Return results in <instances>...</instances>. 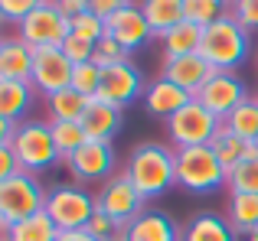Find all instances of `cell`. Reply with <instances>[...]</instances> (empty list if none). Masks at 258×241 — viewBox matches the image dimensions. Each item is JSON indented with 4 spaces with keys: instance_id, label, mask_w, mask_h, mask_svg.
<instances>
[{
    "instance_id": "cell-33",
    "label": "cell",
    "mask_w": 258,
    "mask_h": 241,
    "mask_svg": "<svg viewBox=\"0 0 258 241\" xmlns=\"http://www.w3.org/2000/svg\"><path fill=\"white\" fill-rule=\"evenodd\" d=\"M131 59V52L124 49V46L118 43V39H111L105 33V36L95 43V56H92V62L98 65V69H108V65H118V62H127Z\"/></svg>"
},
{
    "instance_id": "cell-12",
    "label": "cell",
    "mask_w": 258,
    "mask_h": 241,
    "mask_svg": "<svg viewBox=\"0 0 258 241\" xmlns=\"http://www.w3.org/2000/svg\"><path fill=\"white\" fill-rule=\"evenodd\" d=\"M245 98H252V95H248L245 82H242L235 72H216V75L196 91V101L206 111H213L219 120H226Z\"/></svg>"
},
{
    "instance_id": "cell-31",
    "label": "cell",
    "mask_w": 258,
    "mask_h": 241,
    "mask_svg": "<svg viewBox=\"0 0 258 241\" xmlns=\"http://www.w3.org/2000/svg\"><path fill=\"white\" fill-rule=\"evenodd\" d=\"M229 192H248V196H258V153L245 157L235 170H229Z\"/></svg>"
},
{
    "instance_id": "cell-42",
    "label": "cell",
    "mask_w": 258,
    "mask_h": 241,
    "mask_svg": "<svg viewBox=\"0 0 258 241\" xmlns=\"http://www.w3.org/2000/svg\"><path fill=\"white\" fill-rule=\"evenodd\" d=\"M13 131H17V124H13V120H7V117H0V147H10Z\"/></svg>"
},
{
    "instance_id": "cell-14",
    "label": "cell",
    "mask_w": 258,
    "mask_h": 241,
    "mask_svg": "<svg viewBox=\"0 0 258 241\" xmlns=\"http://www.w3.org/2000/svg\"><path fill=\"white\" fill-rule=\"evenodd\" d=\"M105 33L111 39H118L127 52L141 49L147 39H154V33H151V26H147V20H144V13H141L138 4H127L124 10L111 13V17L105 20Z\"/></svg>"
},
{
    "instance_id": "cell-29",
    "label": "cell",
    "mask_w": 258,
    "mask_h": 241,
    "mask_svg": "<svg viewBox=\"0 0 258 241\" xmlns=\"http://www.w3.org/2000/svg\"><path fill=\"white\" fill-rule=\"evenodd\" d=\"M229 17V0H183V20L196 26H213L216 20Z\"/></svg>"
},
{
    "instance_id": "cell-37",
    "label": "cell",
    "mask_w": 258,
    "mask_h": 241,
    "mask_svg": "<svg viewBox=\"0 0 258 241\" xmlns=\"http://www.w3.org/2000/svg\"><path fill=\"white\" fill-rule=\"evenodd\" d=\"M43 4V0H0V13H4V20L7 23H13V26H20L26 17H30L36 7Z\"/></svg>"
},
{
    "instance_id": "cell-6",
    "label": "cell",
    "mask_w": 258,
    "mask_h": 241,
    "mask_svg": "<svg viewBox=\"0 0 258 241\" xmlns=\"http://www.w3.org/2000/svg\"><path fill=\"white\" fill-rule=\"evenodd\" d=\"M46 192L33 173H17L7 183H0V222L10 228V225L23 222V218L46 212Z\"/></svg>"
},
{
    "instance_id": "cell-50",
    "label": "cell",
    "mask_w": 258,
    "mask_h": 241,
    "mask_svg": "<svg viewBox=\"0 0 258 241\" xmlns=\"http://www.w3.org/2000/svg\"><path fill=\"white\" fill-rule=\"evenodd\" d=\"M255 147H258V140H255Z\"/></svg>"
},
{
    "instance_id": "cell-40",
    "label": "cell",
    "mask_w": 258,
    "mask_h": 241,
    "mask_svg": "<svg viewBox=\"0 0 258 241\" xmlns=\"http://www.w3.org/2000/svg\"><path fill=\"white\" fill-rule=\"evenodd\" d=\"M17 173H23V170H20L13 150H10V147H0V183H7V179L17 176Z\"/></svg>"
},
{
    "instance_id": "cell-27",
    "label": "cell",
    "mask_w": 258,
    "mask_h": 241,
    "mask_svg": "<svg viewBox=\"0 0 258 241\" xmlns=\"http://www.w3.org/2000/svg\"><path fill=\"white\" fill-rule=\"evenodd\" d=\"M43 101H46L49 120H82L88 98H82L76 88H62V91H56V95L43 98Z\"/></svg>"
},
{
    "instance_id": "cell-25",
    "label": "cell",
    "mask_w": 258,
    "mask_h": 241,
    "mask_svg": "<svg viewBox=\"0 0 258 241\" xmlns=\"http://www.w3.org/2000/svg\"><path fill=\"white\" fill-rule=\"evenodd\" d=\"M160 46H164V59L193 56V52H200V46H203V26L183 20L180 26H173L170 33L160 36Z\"/></svg>"
},
{
    "instance_id": "cell-19",
    "label": "cell",
    "mask_w": 258,
    "mask_h": 241,
    "mask_svg": "<svg viewBox=\"0 0 258 241\" xmlns=\"http://www.w3.org/2000/svg\"><path fill=\"white\" fill-rule=\"evenodd\" d=\"M33 75V46L13 33V36L0 39V78H13V82H30Z\"/></svg>"
},
{
    "instance_id": "cell-51",
    "label": "cell",
    "mask_w": 258,
    "mask_h": 241,
    "mask_svg": "<svg viewBox=\"0 0 258 241\" xmlns=\"http://www.w3.org/2000/svg\"><path fill=\"white\" fill-rule=\"evenodd\" d=\"M255 98H258V95H255Z\"/></svg>"
},
{
    "instance_id": "cell-21",
    "label": "cell",
    "mask_w": 258,
    "mask_h": 241,
    "mask_svg": "<svg viewBox=\"0 0 258 241\" xmlns=\"http://www.w3.org/2000/svg\"><path fill=\"white\" fill-rule=\"evenodd\" d=\"M239 235L232 231L226 215L219 212H196L183 228V241H235Z\"/></svg>"
},
{
    "instance_id": "cell-4",
    "label": "cell",
    "mask_w": 258,
    "mask_h": 241,
    "mask_svg": "<svg viewBox=\"0 0 258 241\" xmlns=\"http://www.w3.org/2000/svg\"><path fill=\"white\" fill-rule=\"evenodd\" d=\"M10 150L17 157L20 170L23 173H43L49 166H56L59 160V150H56V140H52V124L49 120H20L17 131H13V140H10Z\"/></svg>"
},
{
    "instance_id": "cell-35",
    "label": "cell",
    "mask_w": 258,
    "mask_h": 241,
    "mask_svg": "<svg viewBox=\"0 0 258 241\" xmlns=\"http://www.w3.org/2000/svg\"><path fill=\"white\" fill-rule=\"evenodd\" d=\"M72 36H82V39H88V43H98V39L105 36V20L95 17L92 10H85L82 17L72 20Z\"/></svg>"
},
{
    "instance_id": "cell-18",
    "label": "cell",
    "mask_w": 258,
    "mask_h": 241,
    "mask_svg": "<svg viewBox=\"0 0 258 241\" xmlns=\"http://www.w3.org/2000/svg\"><path fill=\"white\" fill-rule=\"evenodd\" d=\"M79 124H82L88 140H108V144H111V140L118 137V131L124 127V111L108 104V101H101V98H92V101L85 104V114H82Z\"/></svg>"
},
{
    "instance_id": "cell-7",
    "label": "cell",
    "mask_w": 258,
    "mask_h": 241,
    "mask_svg": "<svg viewBox=\"0 0 258 241\" xmlns=\"http://www.w3.org/2000/svg\"><path fill=\"white\" fill-rule=\"evenodd\" d=\"M219 127L222 120L193 98L186 108H180L167 120V140H170L173 150H180V147H209V140Z\"/></svg>"
},
{
    "instance_id": "cell-26",
    "label": "cell",
    "mask_w": 258,
    "mask_h": 241,
    "mask_svg": "<svg viewBox=\"0 0 258 241\" xmlns=\"http://www.w3.org/2000/svg\"><path fill=\"white\" fill-rule=\"evenodd\" d=\"M56 238H59V225L46 212H36V215L7 228V241H56Z\"/></svg>"
},
{
    "instance_id": "cell-9",
    "label": "cell",
    "mask_w": 258,
    "mask_h": 241,
    "mask_svg": "<svg viewBox=\"0 0 258 241\" xmlns=\"http://www.w3.org/2000/svg\"><path fill=\"white\" fill-rule=\"evenodd\" d=\"M69 33H72V23L59 13V7L52 4V0H43V4L17 26V36L23 39V43H30L33 49H39V46H62L66 39H69Z\"/></svg>"
},
{
    "instance_id": "cell-46",
    "label": "cell",
    "mask_w": 258,
    "mask_h": 241,
    "mask_svg": "<svg viewBox=\"0 0 258 241\" xmlns=\"http://www.w3.org/2000/svg\"><path fill=\"white\" fill-rule=\"evenodd\" d=\"M0 238H7V225L4 222H0Z\"/></svg>"
},
{
    "instance_id": "cell-34",
    "label": "cell",
    "mask_w": 258,
    "mask_h": 241,
    "mask_svg": "<svg viewBox=\"0 0 258 241\" xmlns=\"http://www.w3.org/2000/svg\"><path fill=\"white\" fill-rule=\"evenodd\" d=\"M85 231H88V235H92V238H98V241H111V238H118V235H121V231H124V228H121V225L114 222V218L108 215V212L95 209V215L88 218Z\"/></svg>"
},
{
    "instance_id": "cell-23",
    "label": "cell",
    "mask_w": 258,
    "mask_h": 241,
    "mask_svg": "<svg viewBox=\"0 0 258 241\" xmlns=\"http://www.w3.org/2000/svg\"><path fill=\"white\" fill-rule=\"evenodd\" d=\"M141 13H144L147 26H151L154 39L170 33L173 26L183 23V0H141Z\"/></svg>"
},
{
    "instance_id": "cell-36",
    "label": "cell",
    "mask_w": 258,
    "mask_h": 241,
    "mask_svg": "<svg viewBox=\"0 0 258 241\" xmlns=\"http://www.w3.org/2000/svg\"><path fill=\"white\" fill-rule=\"evenodd\" d=\"M229 17L248 33H258V0H229Z\"/></svg>"
},
{
    "instance_id": "cell-2",
    "label": "cell",
    "mask_w": 258,
    "mask_h": 241,
    "mask_svg": "<svg viewBox=\"0 0 258 241\" xmlns=\"http://www.w3.org/2000/svg\"><path fill=\"white\" fill-rule=\"evenodd\" d=\"M248 52H252V33L245 26H239L232 17H222L203 30L200 56L216 72H235L248 59Z\"/></svg>"
},
{
    "instance_id": "cell-20",
    "label": "cell",
    "mask_w": 258,
    "mask_h": 241,
    "mask_svg": "<svg viewBox=\"0 0 258 241\" xmlns=\"http://www.w3.org/2000/svg\"><path fill=\"white\" fill-rule=\"evenodd\" d=\"M33 95H36V88H33L30 82L0 78V117L13 120V124L26 120V114H30V108H33Z\"/></svg>"
},
{
    "instance_id": "cell-41",
    "label": "cell",
    "mask_w": 258,
    "mask_h": 241,
    "mask_svg": "<svg viewBox=\"0 0 258 241\" xmlns=\"http://www.w3.org/2000/svg\"><path fill=\"white\" fill-rule=\"evenodd\" d=\"M52 4L59 7V13H62L66 20H76V17H82V13L88 10V0H52Z\"/></svg>"
},
{
    "instance_id": "cell-28",
    "label": "cell",
    "mask_w": 258,
    "mask_h": 241,
    "mask_svg": "<svg viewBox=\"0 0 258 241\" xmlns=\"http://www.w3.org/2000/svg\"><path fill=\"white\" fill-rule=\"evenodd\" d=\"M222 124L229 127L232 134H239L242 140H248V144H255L258 140V98H245V101L239 104V108L232 111Z\"/></svg>"
},
{
    "instance_id": "cell-1",
    "label": "cell",
    "mask_w": 258,
    "mask_h": 241,
    "mask_svg": "<svg viewBox=\"0 0 258 241\" xmlns=\"http://www.w3.org/2000/svg\"><path fill=\"white\" fill-rule=\"evenodd\" d=\"M124 173L131 176V183L138 186V192L144 199H157L176 186V150L154 144V140L138 144L127 157Z\"/></svg>"
},
{
    "instance_id": "cell-13",
    "label": "cell",
    "mask_w": 258,
    "mask_h": 241,
    "mask_svg": "<svg viewBox=\"0 0 258 241\" xmlns=\"http://www.w3.org/2000/svg\"><path fill=\"white\" fill-rule=\"evenodd\" d=\"M66 163H69L72 179L79 186L95 183V179H111L114 176V147L108 140H85Z\"/></svg>"
},
{
    "instance_id": "cell-47",
    "label": "cell",
    "mask_w": 258,
    "mask_h": 241,
    "mask_svg": "<svg viewBox=\"0 0 258 241\" xmlns=\"http://www.w3.org/2000/svg\"><path fill=\"white\" fill-rule=\"evenodd\" d=\"M111 241H124V235H118V238H111Z\"/></svg>"
},
{
    "instance_id": "cell-48",
    "label": "cell",
    "mask_w": 258,
    "mask_h": 241,
    "mask_svg": "<svg viewBox=\"0 0 258 241\" xmlns=\"http://www.w3.org/2000/svg\"><path fill=\"white\" fill-rule=\"evenodd\" d=\"M252 235H258V231H252Z\"/></svg>"
},
{
    "instance_id": "cell-30",
    "label": "cell",
    "mask_w": 258,
    "mask_h": 241,
    "mask_svg": "<svg viewBox=\"0 0 258 241\" xmlns=\"http://www.w3.org/2000/svg\"><path fill=\"white\" fill-rule=\"evenodd\" d=\"M49 124H52V140H56V150H59V157H62V160H69L72 153H76L79 147L88 140L79 120H49Z\"/></svg>"
},
{
    "instance_id": "cell-49",
    "label": "cell",
    "mask_w": 258,
    "mask_h": 241,
    "mask_svg": "<svg viewBox=\"0 0 258 241\" xmlns=\"http://www.w3.org/2000/svg\"><path fill=\"white\" fill-rule=\"evenodd\" d=\"M0 241H7V238H0Z\"/></svg>"
},
{
    "instance_id": "cell-16",
    "label": "cell",
    "mask_w": 258,
    "mask_h": 241,
    "mask_svg": "<svg viewBox=\"0 0 258 241\" xmlns=\"http://www.w3.org/2000/svg\"><path fill=\"white\" fill-rule=\"evenodd\" d=\"M160 75L170 78L173 85H180L183 91H189V95L196 98V91L203 88V85L209 82V78L216 75V69L206 62V59L200 56V52H193V56H176V59H164V69H160Z\"/></svg>"
},
{
    "instance_id": "cell-38",
    "label": "cell",
    "mask_w": 258,
    "mask_h": 241,
    "mask_svg": "<svg viewBox=\"0 0 258 241\" xmlns=\"http://www.w3.org/2000/svg\"><path fill=\"white\" fill-rule=\"evenodd\" d=\"M59 49L69 56V62H72V65L92 62V56H95V43H88V39H82V36H72V33H69V39H66Z\"/></svg>"
},
{
    "instance_id": "cell-24",
    "label": "cell",
    "mask_w": 258,
    "mask_h": 241,
    "mask_svg": "<svg viewBox=\"0 0 258 241\" xmlns=\"http://www.w3.org/2000/svg\"><path fill=\"white\" fill-rule=\"evenodd\" d=\"M226 218H229V225H232L235 235H252V231H258V196L229 192Z\"/></svg>"
},
{
    "instance_id": "cell-44",
    "label": "cell",
    "mask_w": 258,
    "mask_h": 241,
    "mask_svg": "<svg viewBox=\"0 0 258 241\" xmlns=\"http://www.w3.org/2000/svg\"><path fill=\"white\" fill-rule=\"evenodd\" d=\"M235 241H258V235H239Z\"/></svg>"
},
{
    "instance_id": "cell-22",
    "label": "cell",
    "mask_w": 258,
    "mask_h": 241,
    "mask_svg": "<svg viewBox=\"0 0 258 241\" xmlns=\"http://www.w3.org/2000/svg\"><path fill=\"white\" fill-rule=\"evenodd\" d=\"M209 150L216 153V160H219V163L226 166V173H229V170H235V166H239L245 157L258 153V147L248 144V140H242L239 134H232L226 124H222L219 131L213 134V140H209Z\"/></svg>"
},
{
    "instance_id": "cell-3",
    "label": "cell",
    "mask_w": 258,
    "mask_h": 241,
    "mask_svg": "<svg viewBox=\"0 0 258 241\" xmlns=\"http://www.w3.org/2000/svg\"><path fill=\"white\" fill-rule=\"evenodd\" d=\"M229 183L226 166L209 147H180L176 150V186L193 196H213Z\"/></svg>"
},
{
    "instance_id": "cell-45",
    "label": "cell",
    "mask_w": 258,
    "mask_h": 241,
    "mask_svg": "<svg viewBox=\"0 0 258 241\" xmlns=\"http://www.w3.org/2000/svg\"><path fill=\"white\" fill-rule=\"evenodd\" d=\"M4 23H7V20H4V13H0V39H4Z\"/></svg>"
},
{
    "instance_id": "cell-43",
    "label": "cell",
    "mask_w": 258,
    "mask_h": 241,
    "mask_svg": "<svg viewBox=\"0 0 258 241\" xmlns=\"http://www.w3.org/2000/svg\"><path fill=\"white\" fill-rule=\"evenodd\" d=\"M56 241H98V238H92L85 228H79V231H59Z\"/></svg>"
},
{
    "instance_id": "cell-10",
    "label": "cell",
    "mask_w": 258,
    "mask_h": 241,
    "mask_svg": "<svg viewBox=\"0 0 258 241\" xmlns=\"http://www.w3.org/2000/svg\"><path fill=\"white\" fill-rule=\"evenodd\" d=\"M72 72H76V65L69 62V56H66L59 46H39V49H33L30 85L36 88V95L49 98V95H56V91L69 88Z\"/></svg>"
},
{
    "instance_id": "cell-39",
    "label": "cell",
    "mask_w": 258,
    "mask_h": 241,
    "mask_svg": "<svg viewBox=\"0 0 258 241\" xmlns=\"http://www.w3.org/2000/svg\"><path fill=\"white\" fill-rule=\"evenodd\" d=\"M127 4H134V0H88V10L95 13V17H101V20H108L111 13H118V10H124Z\"/></svg>"
},
{
    "instance_id": "cell-15",
    "label": "cell",
    "mask_w": 258,
    "mask_h": 241,
    "mask_svg": "<svg viewBox=\"0 0 258 241\" xmlns=\"http://www.w3.org/2000/svg\"><path fill=\"white\" fill-rule=\"evenodd\" d=\"M144 108H147V114L151 117H160V120H170L180 108H186L189 101H193V95L189 91H183L180 85H173L170 78H164V75H157V78H151L147 82V88H144Z\"/></svg>"
},
{
    "instance_id": "cell-17",
    "label": "cell",
    "mask_w": 258,
    "mask_h": 241,
    "mask_svg": "<svg viewBox=\"0 0 258 241\" xmlns=\"http://www.w3.org/2000/svg\"><path fill=\"white\" fill-rule=\"evenodd\" d=\"M124 241H183V228L160 209H144L131 225H124Z\"/></svg>"
},
{
    "instance_id": "cell-8",
    "label": "cell",
    "mask_w": 258,
    "mask_h": 241,
    "mask_svg": "<svg viewBox=\"0 0 258 241\" xmlns=\"http://www.w3.org/2000/svg\"><path fill=\"white\" fill-rule=\"evenodd\" d=\"M95 199H98V209L108 212V215H111L121 228H124V225H131L134 218L147 209V205H144L147 199L138 192V186L131 183V176H127V173H114L111 179H105V183H101V189L95 192Z\"/></svg>"
},
{
    "instance_id": "cell-11",
    "label": "cell",
    "mask_w": 258,
    "mask_h": 241,
    "mask_svg": "<svg viewBox=\"0 0 258 241\" xmlns=\"http://www.w3.org/2000/svg\"><path fill=\"white\" fill-rule=\"evenodd\" d=\"M144 88H147V78H144V72H141L131 59L101 69L98 98L108 101V104H114V108H121V111H124L127 104H134L138 98H144Z\"/></svg>"
},
{
    "instance_id": "cell-5",
    "label": "cell",
    "mask_w": 258,
    "mask_h": 241,
    "mask_svg": "<svg viewBox=\"0 0 258 241\" xmlns=\"http://www.w3.org/2000/svg\"><path fill=\"white\" fill-rule=\"evenodd\" d=\"M98 209L95 192H88L79 183H66V186H52L46 192V215L59 225V231H79L88 225V218Z\"/></svg>"
},
{
    "instance_id": "cell-32",
    "label": "cell",
    "mask_w": 258,
    "mask_h": 241,
    "mask_svg": "<svg viewBox=\"0 0 258 241\" xmlns=\"http://www.w3.org/2000/svg\"><path fill=\"white\" fill-rule=\"evenodd\" d=\"M69 88H76L82 98H98V88H101V69L95 62H82L76 65V72H72V85Z\"/></svg>"
}]
</instances>
